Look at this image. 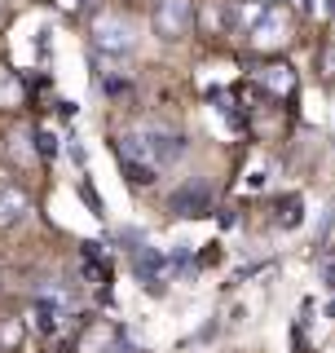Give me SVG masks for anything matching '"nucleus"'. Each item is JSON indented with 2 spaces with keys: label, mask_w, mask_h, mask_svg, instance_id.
Here are the masks:
<instances>
[{
  "label": "nucleus",
  "mask_w": 335,
  "mask_h": 353,
  "mask_svg": "<svg viewBox=\"0 0 335 353\" xmlns=\"http://www.w3.org/2000/svg\"><path fill=\"white\" fill-rule=\"evenodd\" d=\"M292 31H296V22L283 5H265L261 14H256V22L247 27V44L256 53H278V49L292 44Z\"/></svg>",
  "instance_id": "obj_1"
},
{
  "label": "nucleus",
  "mask_w": 335,
  "mask_h": 353,
  "mask_svg": "<svg viewBox=\"0 0 335 353\" xmlns=\"http://www.w3.org/2000/svg\"><path fill=\"white\" fill-rule=\"evenodd\" d=\"M154 31L163 40H185L194 31V0H159L154 5Z\"/></svg>",
  "instance_id": "obj_2"
},
{
  "label": "nucleus",
  "mask_w": 335,
  "mask_h": 353,
  "mask_svg": "<svg viewBox=\"0 0 335 353\" xmlns=\"http://www.w3.org/2000/svg\"><path fill=\"white\" fill-rule=\"evenodd\" d=\"M194 27L207 40H225L234 36V0H199L194 5Z\"/></svg>",
  "instance_id": "obj_3"
},
{
  "label": "nucleus",
  "mask_w": 335,
  "mask_h": 353,
  "mask_svg": "<svg viewBox=\"0 0 335 353\" xmlns=\"http://www.w3.org/2000/svg\"><path fill=\"white\" fill-rule=\"evenodd\" d=\"M93 40H97V49H106V53H128V49H132V27H128V18L102 14V18L93 22Z\"/></svg>",
  "instance_id": "obj_4"
},
{
  "label": "nucleus",
  "mask_w": 335,
  "mask_h": 353,
  "mask_svg": "<svg viewBox=\"0 0 335 353\" xmlns=\"http://www.w3.org/2000/svg\"><path fill=\"white\" fill-rule=\"evenodd\" d=\"M71 353H115V327L102 318H84L80 336L71 340Z\"/></svg>",
  "instance_id": "obj_5"
},
{
  "label": "nucleus",
  "mask_w": 335,
  "mask_h": 353,
  "mask_svg": "<svg viewBox=\"0 0 335 353\" xmlns=\"http://www.w3.org/2000/svg\"><path fill=\"white\" fill-rule=\"evenodd\" d=\"M172 212H176V216H207V212H212V190H207V181L181 185V190L172 194Z\"/></svg>",
  "instance_id": "obj_6"
},
{
  "label": "nucleus",
  "mask_w": 335,
  "mask_h": 353,
  "mask_svg": "<svg viewBox=\"0 0 335 353\" xmlns=\"http://www.w3.org/2000/svg\"><path fill=\"white\" fill-rule=\"evenodd\" d=\"M256 84H261L270 97H292L296 93V71L287 62H265L261 71H256Z\"/></svg>",
  "instance_id": "obj_7"
},
{
  "label": "nucleus",
  "mask_w": 335,
  "mask_h": 353,
  "mask_svg": "<svg viewBox=\"0 0 335 353\" xmlns=\"http://www.w3.org/2000/svg\"><path fill=\"white\" fill-rule=\"evenodd\" d=\"M31 212V199L27 190H18L14 181H0V230H9V225H18L22 216Z\"/></svg>",
  "instance_id": "obj_8"
},
{
  "label": "nucleus",
  "mask_w": 335,
  "mask_h": 353,
  "mask_svg": "<svg viewBox=\"0 0 335 353\" xmlns=\"http://www.w3.org/2000/svg\"><path fill=\"white\" fill-rule=\"evenodd\" d=\"M31 314H36V327L44 331V336H53V331H62L66 305L58 301V296H40V301H36V309H31Z\"/></svg>",
  "instance_id": "obj_9"
},
{
  "label": "nucleus",
  "mask_w": 335,
  "mask_h": 353,
  "mask_svg": "<svg viewBox=\"0 0 335 353\" xmlns=\"http://www.w3.org/2000/svg\"><path fill=\"white\" fill-rule=\"evenodd\" d=\"M22 340H27L22 318H18V314H0V353H18Z\"/></svg>",
  "instance_id": "obj_10"
},
{
  "label": "nucleus",
  "mask_w": 335,
  "mask_h": 353,
  "mask_svg": "<svg viewBox=\"0 0 335 353\" xmlns=\"http://www.w3.org/2000/svg\"><path fill=\"white\" fill-rule=\"evenodd\" d=\"M132 270H137V279H141V283L159 287V279H163V256H159L154 248H141V252H137V261H132Z\"/></svg>",
  "instance_id": "obj_11"
},
{
  "label": "nucleus",
  "mask_w": 335,
  "mask_h": 353,
  "mask_svg": "<svg viewBox=\"0 0 335 353\" xmlns=\"http://www.w3.org/2000/svg\"><path fill=\"white\" fill-rule=\"evenodd\" d=\"M300 216H305V212H300V194H287L283 203H278V225H283V230H296Z\"/></svg>",
  "instance_id": "obj_12"
},
{
  "label": "nucleus",
  "mask_w": 335,
  "mask_h": 353,
  "mask_svg": "<svg viewBox=\"0 0 335 353\" xmlns=\"http://www.w3.org/2000/svg\"><path fill=\"white\" fill-rule=\"evenodd\" d=\"M36 150L44 154V159H49V154H58V137H53L49 128H40V132H36Z\"/></svg>",
  "instance_id": "obj_13"
},
{
  "label": "nucleus",
  "mask_w": 335,
  "mask_h": 353,
  "mask_svg": "<svg viewBox=\"0 0 335 353\" xmlns=\"http://www.w3.org/2000/svg\"><path fill=\"white\" fill-rule=\"evenodd\" d=\"M322 283L335 292V248H327V256H322Z\"/></svg>",
  "instance_id": "obj_14"
},
{
  "label": "nucleus",
  "mask_w": 335,
  "mask_h": 353,
  "mask_svg": "<svg viewBox=\"0 0 335 353\" xmlns=\"http://www.w3.org/2000/svg\"><path fill=\"white\" fill-rule=\"evenodd\" d=\"M322 75H327V80H335V44H327V49H322Z\"/></svg>",
  "instance_id": "obj_15"
},
{
  "label": "nucleus",
  "mask_w": 335,
  "mask_h": 353,
  "mask_svg": "<svg viewBox=\"0 0 335 353\" xmlns=\"http://www.w3.org/2000/svg\"><path fill=\"white\" fill-rule=\"evenodd\" d=\"M58 5H62V9H80V0H58Z\"/></svg>",
  "instance_id": "obj_16"
},
{
  "label": "nucleus",
  "mask_w": 335,
  "mask_h": 353,
  "mask_svg": "<svg viewBox=\"0 0 335 353\" xmlns=\"http://www.w3.org/2000/svg\"><path fill=\"white\" fill-rule=\"evenodd\" d=\"M0 18H5V0H0Z\"/></svg>",
  "instance_id": "obj_17"
},
{
  "label": "nucleus",
  "mask_w": 335,
  "mask_h": 353,
  "mask_svg": "<svg viewBox=\"0 0 335 353\" xmlns=\"http://www.w3.org/2000/svg\"><path fill=\"white\" fill-rule=\"evenodd\" d=\"M331 14H335V0H331Z\"/></svg>",
  "instance_id": "obj_18"
}]
</instances>
